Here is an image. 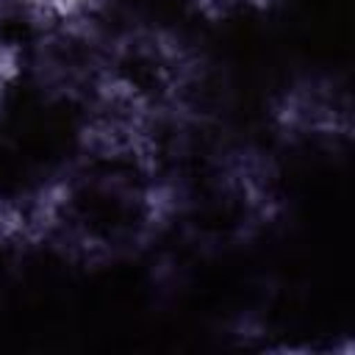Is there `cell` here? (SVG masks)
<instances>
[{
	"label": "cell",
	"instance_id": "cell-1",
	"mask_svg": "<svg viewBox=\"0 0 355 355\" xmlns=\"http://www.w3.org/2000/svg\"><path fill=\"white\" fill-rule=\"evenodd\" d=\"M11 3L28 22L42 28L80 25L97 17L108 6V0H11Z\"/></svg>",
	"mask_w": 355,
	"mask_h": 355
},
{
	"label": "cell",
	"instance_id": "cell-2",
	"mask_svg": "<svg viewBox=\"0 0 355 355\" xmlns=\"http://www.w3.org/2000/svg\"><path fill=\"white\" fill-rule=\"evenodd\" d=\"M19 69H22L19 50L0 28V114H3V105L8 100V92H11L14 80L19 78Z\"/></svg>",
	"mask_w": 355,
	"mask_h": 355
},
{
	"label": "cell",
	"instance_id": "cell-3",
	"mask_svg": "<svg viewBox=\"0 0 355 355\" xmlns=\"http://www.w3.org/2000/svg\"><path fill=\"white\" fill-rule=\"evenodd\" d=\"M244 3H250V6H258V8H266L272 0H244Z\"/></svg>",
	"mask_w": 355,
	"mask_h": 355
}]
</instances>
